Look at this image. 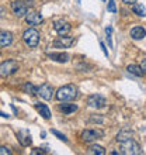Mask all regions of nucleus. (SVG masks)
I'll use <instances>...</instances> for the list:
<instances>
[{"mask_svg": "<svg viewBox=\"0 0 146 155\" xmlns=\"http://www.w3.org/2000/svg\"><path fill=\"white\" fill-rule=\"evenodd\" d=\"M77 93H79V90L75 85H65L58 89L56 99L59 102H70L77 97Z\"/></svg>", "mask_w": 146, "mask_h": 155, "instance_id": "1", "label": "nucleus"}, {"mask_svg": "<svg viewBox=\"0 0 146 155\" xmlns=\"http://www.w3.org/2000/svg\"><path fill=\"white\" fill-rule=\"evenodd\" d=\"M23 40H24V42L28 45V47L35 48L36 45L40 44L41 35L35 28H28V30H25L24 34H23Z\"/></svg>", "mask_w": 146, "mask_h": 155, "instance_id": "2", "label": "nucleus"}, {"mask_svg": "<svg viewBox=\"0 0 146 155\" xmlns=\"http://www.w3.org/2000/svg\"><path fill=\"white\" fill-rule=\"evenodd\" d=\"M121 154H129V155H136V154H141V145H139L136 141L131 138L128 141H124L121 143Z\"/></svg>", "mask_w": 146, "mask_h": 155, "instance_id": "3", "label": "nucleus"}, {"mask_svg": "<svg viewBox=\"0 0 146 155\" xmlns=\"http://www.w3.org/2000/svg\"><path fill=\"white\" fill-rule=\"evenodd\" d=\"M18 71V64L13 59H7L0 64V75L2 76H10Z\"/></svg>", "mask_w": 146, "mask_h": 155, "instance_id": "4", "label": "nucleus"}, {"mask_svg": "<svg viewBox=\"0 0 146 155\" xmlns=\"http://www.w3.org/2000/svg\"><path fill=\"white\" fill-rule=\"evenodd\" d=\"M87 104H89L90 107H93V109H103V107L107 104V100L104 96H101V94H91V96H89V99H87Z\"/></svg>", "mask_w": 146, "mask_h": 155, "instance_id": "5", "label": "nucleus"}, {"mask_svg": "<svg viewBox=\"0 0 146 155\" xmlns=\"http://www.w3.org/2000/svg\"><path fill=\"white\" fill-rule=\"evenodd\" d=\"M103 135H104V133L101 130H84L81 133V140L84 143H93Z\"/></svg>", "mask_w": 146, "mask_h": 155, "instance_id": "6", "label": "nucleus"}, {"mask_svg": "<svg viewBox=\"0 0 146 155\" xmlns=\"http://www.w3.org/2000/svg\"><path fill=\"white\" fill-rule=\"evenodd\" d=\"M36 94H40L44 100H51L53 97V87L49 83H42L40 87H36Z\"/></svg>", "mask_w": 146, "mask_h": 155, "instance_id": "7", "label": "nucleus"}, {"mask_svg": "<svg viewBox=\"0 0 146 155\" xmlns=\"http://www.w3.org/2000/svg\"><path fill=\"white\" fill-rule=\"evenodd\" d=\"M11 10L17 17H23L28 12V6L24 2H21V0H17V2H13L11 3Z\"/></svg>", "mask_w": 146, "mask_h": 155, "instance_id": "8", "label": "nucleus"}, {"mask_svg": "<svg viewBox=\"0 0 146 155\" xmlns=\"http://www.w3.org/2000/svg\"><path fill=\"white\" fill-rule=\"evenodd\" d=\"M53 28H55V31H56L59 35H66V34L72 30V25L65 20H56L53 23Z\"/></svg>", "mask_w": 146, "mask_h": 155, "instance_id": "9", "label": "nucleus"}, {"mask_svg": "<svg viewBox=\"0 0 146 155\" xmlns=\"http://www.w3.org/2000/svg\"><path fill=\"white\" fill-rule=\"evenodd\" d=\"M73 44H75V38L65 37V35H61L59 38L53 41V47L55 48H70Z\"/></svg>", "mask_w": 146, "mask_h": 155, "instance_id": "10", "label": "nucleus"}, {"mask_svg": "<svg viewBox=\"0 0 146 155\" xmlns=\"http://www.w3.org/2000/svg\"><path fill=\"white\" fill-rule=\"evenodd\" d=\"M25 21L30 25H38L40 23H42V16L36 12H30L28 14H25Z\"/></svg>", "mask_w": 146, "mask_h": 155, "instance_id": "11", "label": "nucleus"}, {"mask_svg": "<svg viewBox=\"0 0 146 155\" xmlns=\"http://www.w3.org/2000/svg\"><path fill=\"white\" fill-rule=\"evenodd\" d=\"M17 138H18V141H20V144L23 147H28V145H31V143H33L31 134H30L27 130L18 131V133H17Z\"/></svg>", "mask_w": 146, "mask_h": 155, "instance_id": "12", "label": "nucleus"}, {"mask_svg": "<svg viewBox=\"0 0 146 155\" xmlns=\"http://www.w3.org/2000/svg\"><path fill=\"white\" fill-rule=\"evenodd\" d=\"M48 57L49 59H52L55 62H61V64H65L70 59V55L66 52H51L48 54Z\"/></svg>", "mask_w": 146, "mask_h": 155, "instance_id": "13", "label": "nucleus"}, {"mask_svg": "<svg viewBox=\"0 0 146 155\" xmlns=\"http://www.w3.org/2000/svg\"><path fill=\"white\" fill-rule=\"evenodd\" d=\"M13 42V34L10 31H0V47H8Z\"/></svg>", "mask_w": 146, "mask_h": 155, "instance_id": "14", "label": "nucleus"}, {"mask_svg": "<svg viewBox=\"0 0 146 155\" xmlns=\"http://www.w3.org/2000/svg\"><path fill=\"white\" fill-rule=\"evenodd\" d=\"M145 35H146V31L141 25H136V27H134V28L131 30V37L134 38V40H143Z\"/></svg>", "mask_w": 146, "mask_h": 155, "instance_id": "15", "label": "nucleus"}, {"mask_svg": "<svg viewBox=\"0 0 146 155\" xmlns=\"http://www.w3.org/2000/svg\"><path fill=\"white\" fill-rule=\"evenodd\" d=\"M36 110L40 111V116H42L44 118H46V120H49L51 118V110H49V107L46 106V104H44V103H36L35 104Z\"/></svg>", "mask_w": 146, "mask_h": 155, "instance_id": "16", "label": "nucleus"}, {"mask_svg": "<svg viewBox=\"0 0 146 155\" xmlns=\"http://www.w3.org/2000/svg\"><path fill=\"white\" fill-rule=\"evenodd\" d=\"M59 110L65 114H70V113H75L77 110V104H73V103H62L59 104Z\"/></svg>", "mask_w": 146, "mask_h": 155, "instance_id": "17", "label": "nucleus"}, {"mask_svg": "<svg viewBox=\"0 0 146 155\" xmlns=\"http://www.w3.org/2000/svg\"><path fill=\"white\" fill-rule=\"evenodd\" d=\"M132 138V131L128 130H122L121 133H118L117 135V141L118 143H124V141H128V140Z\"/></svg>", "mask_w": 146, "mask_h": 155, "instance_id": "18", "label": "nucleus"}, {"mask_svg": "<svg viewBox=\"0 0 146 155\" xmlns=\"http://www.w3.org/2000/svg\"><path fill=\"white\" fill-rule=\"evenodd\" d=\"M126 71H128L129 74L135 75V76H143V75H145V72L142 71V68L138 66V65H128Z\"/></svg>", "mask_w": 146, "mask_h": 155, "instance_id": "19", "label": "nucleus"}, {"mask_svg": "<svg viewBox=\"0 0 146 155\" xmlns=\"http://www.w3.org/2000/svg\"><path fill=\"white\" fill-rule=\"evenodd\" d=\"M132 12L139 17H145V6L141 3H134L132 4Z\"/></svg>", "mask_w": 146, "mask_h": 155, "instance_id": "20", "label": "nucleus"}, {"mask_svg": "<svg viewBox=\"0 0 146 155\" xmlns=\"http://www.w3.org/2000/svg\"><path fill=\"white\" fill-rule=\"evenodd\" d=\"M89 152H90V154L104 155V154H106V150H104L101 145H91V147L89 148Z\"/></svg>", "mask_w": 146, "mask_h": 155, "instance_id": "21", "label": "nucleus"}, {"mask_svg": "<svg viewBox=\"0 0 146 155\" xmlns=\"http://www.w3.org/2000/svg\"><path fill=\"white\" fill-rule=\"evenodd\" d=\"M23 89H24V92H27V93L30 94H36V87L33 85V83H25L24 86H23Z\"/></svg>", "mask_w": 146, "mask_h": 155, "instance_id": "22", "label": "nucleus"}, {"mask_svg": "<svg viewBox=\"0 0 146 155\" xmlns=\"http://www.w3.org/2000/svg\"><path fill=\"white\" fill-rule=\"evenodd\" d=\"M107 10H108L110 13H117V6H115V2H114V0H108Z\"/></svg>", "mask_w": 146, "mask_h": 155, "instance_id": "23", "label": "nucleus"}, {"mask_svg": "<svg viewBox=\"0 0 146 155\" xmlns=\"http://www.w3.org/2000/svg\"><path fill=\"white\" fill-rule=\"evenodd\" d=\"M90 121H93V123H100V124H101V123L104 121V118H103L100 114H93V116H91V118H90Z\"/></svg>", "mask_w": 146, "mask_h": 155, "instance_id": "24", "label": "nucleus"}, {"mask_svg": "<svg viewBox=\"0 0 146 155\" xmlns=\"http://www.w3.org/2000/svg\"><path fill=\"white\" fill-rule=\"evenodd\" d=\"M10 154H11V150L8 147H6V145L0 147V155H10Z\"/></svg>", "mask_w": 146, "mask_h": 155, "instance_id": "25", "label": "nucleus"}, {"mask_svg": "<svg viewBox=\"0 0 146 155\" xmlns=\"http://www.w3.org/2000/svg\"><path fill=\"white\" fill-rule=\"evenodd\" d=\"M52 134H55L58 137L59 140H62V141H65V143H68V138H66V135H63V134H61L59 131H56V130H52Z\"/></svg>", "mask_w": 146, "mask_h": 155, "instance_id": "26", "label": "nucleus"}, {"mask_svg": "<svg viewBox=\"0 0 146 155\" xmlns=\"http://www.w3.org/2000/svg\"><path fill=\"white\" fill-rule=\"evenodd\" d=\"M111 31H113V28H111V27H107V28H106V33H107V38H108L110 47H113V41H111Z\"/></svg>", "mask_w": 146, "mask_h": 155, "instance_id": "27", "label": "nucleus"}, {"mask_svg": "<svg viewBox=\"0 0 146 155\" xmlns=\"http://www.w3.org/2000/svg\"><path fill=\"white\" fill-rule=\"evenodd\" d=\"M100 47L103 48V52H104V55H106V57H108V51H107V48H106V45H104V42H100Z\"/></svg>", "mask_w": 146, "mask_h": 155, "instance_id": "28", "label": "nucleus"}, {"mask_svg": "<svg viewBox=\"0 0 146 155\" xmlns=\"http://www.w3.org/2000/svg\"><path fill=\"white\" fill-rule=\"evenodd\" d=\"M122 3L124 4H134V3H136V0H122Z\"/></svg>", "mask_w": 146, "mask_h": 155, "instance_id": "29", "label": "nucleus"}, {"mask_svg": "<svg viewBox=\"0 0 146 155\" xmlns=\"http://www.w3.org/2000/svg\"><path fill=\"white\" fill-rule=\"evenodd\" d=\"M142 71H143V72L146 71V61H145V59L142 61Z\"/></svg>", "mask_w": 146, "mask_h": 155, "instance_id": "30", "label": "nucleus"}, {"mask_svg": "<svg viewBox=\"0 0 146 155\" xmlns=\"http://www.w3.org/2000/svg\"><path fill=\"white\" fill-rule=\"evenodd\" d=\"M0 116H2V117H8V114H6V113H2V111H0Z\"/></svg>", "mask_w": 146, "mask_h": 155, "instance_id": "31", "label": "nucleus"}]
</instances>
